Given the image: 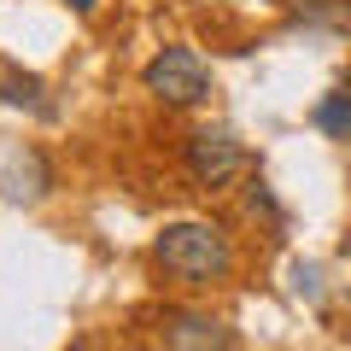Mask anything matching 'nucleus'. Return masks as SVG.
<instances>
[{
  "instance_id": "6",
  "label": "nucleus",
  "mask_w": 351,
  "mask_h": 351,
  "mask_svg": "<svg viewBox=\"0 0 351 351\" xmlns=\"http://www.w3.org/2000/svg\"><path fill=\"white\" fill-rule=\"evenodd\" d=\"M0 94H6V106H29L36 117H53L47 88H41V76H29V71H6L0 76Z\"/></svg>"
},
{
  "instance_id": "9",
  "label": "nucleus",
  "mask_w": 351,
  "mask_h": 351,
  "mask_svg": "<svg viewBox=\"0 0 351 351\" xmlns=\"http://www.w3.org/2000/svg\"><path fill=\"white\" fill-rule=\"evenodd\" d=\"M339 258H346V263H351V228H346V240H339Z\"/></svg>"
},
{
  "instance_id": "10",
  "label": "nucleus",
  "mask_w": 351,
  "mask_h": 351,
  "mask_svg": "<svg viewBox=\"0 0 351 351\" xmlns=\"http://www.w3.org/2000/svg\"><path fill=\"white\" fill-rule=\"evenodd\" d=\"M71 6H76V12H88V6H94V0H71Z\"/></svg>"
},
{
  "instance_id": "7",
  "label": "nucleus",
  "mask_w": 351,
  "mask_h": 351,
  "mask_svg": "<svg viewBox=\"0 0 351 351\" xmlns=\"http://www.w3.org/2000/svg\"><path fill=\"white\" fill-rule=\"evenodd\" d=\"M316 129L322 135H351V88H339V94H328L316 106Z\"/></svg>"
},
{
  "instance_id": "3",
  "label": "nucleus",
  "mask_w": 351,
  "mask_h": 351,
  "mask_svg": "<svg viewBox=\"0 0 351 351\" xmlns=\"http://www.w3.org/2000/svg\"><path fill=\"white\" fill-rule=\"evenodd\" d=\"M182 164H188V176L199 188H228L246 170V147L234 141V129H199V135H188Z\"/></svg>"
},
{
  "instance_id": "5",
  "label": "nucleus",
  "mask_w": 351,
  "mask_h": 351,
  "mask_svg": "<svg viewBox=\"0 0 351 351\" xmlns=\"http://www.w3.org/2000/svg\"><path fill=\"white\" fill-rule=\"evenodd\" d=\"M0 193L12 205H36L41 193H47V164H41V152H24V158L6 164V176H0Z\"/></svg>"
},
{
  "instance_id": "2",
  "label": "nucleus",
  "mask_w": 351,
  "mask_h": 351,
  "mask_svg": "<svg viewBox=\"0 0 351 351\" xmlns=\"http://www.w3.org/2000/svg\"><path fill=\"white\" fill-rule=\"evenodd\" d=\"M141 82H147V94H158L164 106H199V100H211V71H205V59L193 47L152 53L147 71H141Z\"/></svg>"
},
{
  "instance_id": "4",
  "label": "nucleus",
  "mask_w": 351,
  "mask_h": 351,
  "mask_svg": "<svg viewBox=\"0 0 351 351\" xmlns=\"http://www.w3.org/2000/svg\"><path fill=\"white\" fill-rule=\"evenodd\" d=\"M158 346L164 351H234V328H223L205 311H164L158 316Z\"/></svg>"
},
{
  "instance_id": "8",
  "label": "nucleus",
  "mask_w": 351,
  "mask_h": 351,
  "mask_svg": "<svg viewBox=\"0 0 351 351\" xmlns=\"http://www.w3.org/2000/svg\"><path fill=\"white\" fill-rule=\"evenodd\" d=\"M246 205H252V211H263V217H276V223H281V205H276V193L263 188V182H252V193H246Z\"/></svg>"
},
{
  "instance_id": "1",
  "label": "nucleus",
  "mask_w": 351,
  "mask_h": 351,
  "mask_svg": "<svg viewBox=\"0 0 351 351\" xmlns=\"http://www.w3.org/2000/svg\"><path fill=\"white\" fill-rule=\"evenodd\" d=\"M152 258L176 281H223L234 269V240L217 223H170L152 240Z\"/></svg>"
}]
</instances>
